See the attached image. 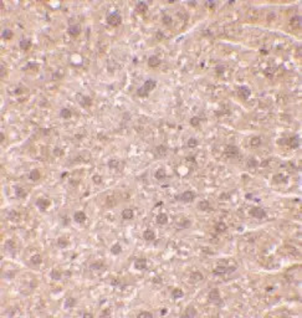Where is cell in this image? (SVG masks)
Wrapping results in <instances>:
<instances>
[{"label": "cell", "instance_id": "bcb514c9", "mask_svg": "<svg viewBox=\"0 0 302 318\" xmlns=\"http://www.w3.org/2000/svg\"><path fill=\"white\" fill-rule=\"evenodd\" d=\"M198 146V139L196 138H189L188 140V147L189 148H195Z\"/></svg>", "mask_w": 302, "mask_h": 318}, {"label": "cell", "instance_id": "6f0895ef", "mask_svg": "<svg viewBox=\"0 0 302 318\" xmlns=\"http://www.w3.org/2000/svg\"><path fill=\"white\" fill-rule=\"evenodd\" d=\"M82 316H83V317H90V318H92V317H93L92 313H83Z\"/></svg>", "mask_w": 302, "mask_h": 318}, {"label": "cell", "instance_id": "8fae6325", "mask_svg": "<svg viewBox=\"0 0 302 318\" xmlns=\"http://www.w3.org/2000/svg\"><path fill=\"white\" fill-rule=\"evenodd\" d=\"M86 219H87V216H86V214L83 211H76L73 214V220L77 224H83L86 221Z\"/></svg>", "mask_w": 302, "mask_h": 318}, {"label": "cell", "instance_id": "d6a6232c", "mask_svg": "<svg viewBox=\"0 0 302 318\" xmlns=\"http://www.w3.org/2000/svg\"><path fill=\"white\" fill-rule=\"evenodd\" d=\"M57 245H59V247L61 249H65L68 246V240L66 237H60V239H57Z\"/></svg>", "mask_w": 302, "mask_h": 318}, {"label": "cell", "instance_id": "60d3db41", "mask_svg": "<svg viewBox=\"0 0 302 318\" xmlns=\"http://www.w3.org/2000/svg\"><path fill=\"white\" fill-rule=\"evenodd\" d=\"M162 21H163V24L164 25H167V26H169V25H172V23H173V19H172V16H169V15H163V17H162Z\"/></svg>", "mask_w": 302, "mask_h": 318}, {"label": "cell", "instance_id": "3957f363", "mask_svg": "<svg viewBox=\"0 0 302 318\" xmlns=\"http://www.w3.org/2000/svg\"><path fill=\"white\" fill-rule=\"evenodd\" d=\"M250 215L255 219H264V218H266V211H265V209H262L260 206H255L250 210Z\"/></svg>", "mask_w": 302, "mask_h": 318}, {"label": "cell", "instance_id": "db71d44e", "mask_svg": "<svg viewBox=\"0 0 302 318\" xmlns=\"http://www.w3.org/2000/svg\"><path fill=\"white\" fill-rule=\"evenodd\" d=\"M156 36H157V40H162V39L164 37V35H163V32H162V31H158Z\"/></svg>", "mask_w": 302, "mask_h": 318}, {"label": "cell", "instance_id": "5b68a950", "mask_svg": "<svg viewBox=\"0 0 302 318\" xmlns=\"http://www.w3.org/2000/svg\"><path fill=\"white\" fill-rule=\"evenodd\" d=\"M236 269L235 267H225V266H218V267L214 269L213 274L216 275V276H223L225 274H231V272H234Z\"/></svg>", "mask_w": 302, "mask_h": 318}, {"label": "cell", "instance_id": "7dc6e473", "mask_svg": "<svg viewBox=\"0 0 302 318\" xmlns=\"http://www.w3.org/2000/svg\"><path fill=\"white\" fill-rule=\"evenodd\" d=\"M137 317H138V318H142V317H147V318H152V317H153V313H151V312H146V311H143V312H139Z\"/></svg>", "mask_w": 302, "mask_h": 318}, {"label": "cell", "instance_id": "52a82bcc", "mask_svg": "<svg viewBox=\"0 0 302 318\" xmlns=\"http://www.w3.org/2000/svg\"><path fill=\"white\" fill-rule=\"evenodd\" d=\"M50 204H51V203H50V200L46 199V198H39V199L36 200V206H37L41 211H46V209L50 206Z\"/></svg>", "mask_w": 302, "mask_h": 318}, {"label": "cell", "instance_id": "5bb4252c", "mask_svg": "<svg viewBox=\"0 0 302 318\" xmlns=\"http://www.w3.org/2000/svg\"><path fill=\"white\" fill-rule=\"evenodd\" d=\"M287 144L290 146L291 148L293 149H296L300 147V137L298 135H293V137H291L290 139H287Z\"/></svg>", "mask_w": 302, "mask_h": 318}, {"label": "cell", "instance_id": "ee69618b", "mask_svg": "<svg viewBox=\"0 0 302 318\" xmlns=\"http://www.w3.org/2000/svg\"><path fill=\"white\" fill-rule=\"evenodd\" d=\"M102 267H103V263L102 262H93V263L90 265V269L91 270H100Z\"/></svg>", "mask_w": 302, "mask_h": 318}, {"label": "cell", "instance_id": "ffe728a7", "mask_svg": "<svg viewBox=\"0 0 302 318\" xmlns=\"http://www.w3.org/2000/svg\"><path fill=\"white\" fill-rule=\"evenodd\" d=\"M203 274L202 272H199V271H194V272H191L190 274V281L191 282H199V281H203Z\"/></svg>", "mask_w": 302, "mask_h": 318}, {"label": "cell", "instance_id": "f546056e", "mask_svg": "<svg viewBox=\"0 0 302 318\" xmlns=\"http://www.w3.org/2000/svg\"><path fill=\"white\" fill-rule=\"evenodd\" d=\"M15 195L17 198L23 199V198L26 196V191H25V189H24V188H21V186H15Z\"/></svg>", "mask_w": 302, "mask_h": 318}, {"label": "cell", "instance_id": "30bf717a", "mask_svg": "<svg viewBox=\"0 0 302 318\" xmlns=\"http://www.w3.org/2000/svg\"><path fill=\"white\" fill-rule=\"evenodd\" d=\"M134 269L138 270V271H144L147 269V260L143 257L137 258V260L134 261Z\"/></svg>", "mask_w": 302, "mask_h": 318}, {"label": "cell", "instance_id": "ba28073f", "mask_svg": "<svg viewBox=\"0 0 302 318\" xmlns=\"http://www.w3.org/2000/svg\"><path fill=\"white\" fill-rule=\"evenodd\" d=\"M77 101L82 107H90L92 105V98L88 96H82V95H77Z\"/></svg>", "mask_w": 302, "mask_h": 318}, {"label": "cell", "instance_id": "83f0119b", "mask_svg": "<svg viewBox=\"0 0 302 318\" xmlns=\"http://www.w3.org/2000/svg\"><path fill=\"white\" fill-rule=\"evenodd\" d=\"M226 229H228L226 224H225V223H223V221H219V223H218V224L215 225V231H216L218 234L225 232V231H226Z\"/></svg>", "mask_w": 302, "mask_h": 318}, {"label": "cell", "instance_id": "6125c7cd", "mask_svg": "<svg viewBox=\"0 0 302 318\" xmlns=\"http://www.w3.org/2000/svg\"><path fill=\"white\" fill-rule=\"evenodd\" d=\"M160 313H162V314H165V313H167V309H162V312H160Z\"/></svg>", "mask_w": 302, "mask_h": 318}, {"label": "cell", "instance_id": "d590c367", "mask_svg": "<svg viewBox=\"0 0 302 318\" xmlns=\"http://www.w3.org/2000/svg\"><path fill=\"white\" fill-rule=\"evenodd\" d=\"M111 252H112L113 255H119L121 252H122V246H121L119 244H114V245H112Z\"/></svg>", "mask_w": 302, "mask_h": 318}, {"label": "cell", "instance_id": "2e32d148", "mask_svg": "<svg viewBox=\"0 0 302 318\" xmlns=\"http://www.w3.org/2000/svg\"><path fill=\"white\" fill-rule=\"evenodd\" d=\"M290 25L293 29H300L301 28V16L300 15H295L291 17L290 20Z\"/></svg>", "mask_w": 302, "mask_h": 318}, {"label": "cell", "instance_id": "484cf974", "mask_svg": "<svg viewBox=\"0 0 302 318\" xmlns=\"http://www.w3.org/2000/svg\"><path fill=\"white\" fill-rule=\"evenodd\" d=\"M71 116H72V112H71V109H68V108H62L60 111V117L63 119L71 118Z\"/></svg>", "mask_w": 302, "mask_h": 318}, {"label": "cell", "instance_id": "ab89813d", "mask_svg": "<svg viewBox=\"0 0 302 318\" xmlns=\"http://www.w3.org/2000/svg\"><path fill=\"white\" fill-rule=\"evenodd\" d=\"M5 249L8 251H10V252H14V249H15L14 241H12V240H8V241L5 242Z\"/></svg>", "mask_w": 302, "mask_h": 318}, {"label": "cell", "instance_id": "ac0fdd59", "mask_svg": "<svg viewBox=\"0 0 302 318\" xmlns=\"http://www.w3.org/2000/svg\"><path fill=\"white\" fill-rule=\"evenodd\" d=\"M198 209L202 211H210L211 210V205L208 200H202L200 203L198 204Z\"/></svg>", "mask_w": 302, "mask_h": 318}, {"label": "cell", "instance_id": "c3c4849f", "mask_svg": "<svg viewBox=\"0 0 302 318\" xmlns=\"http://www.w3.org/2000/svg\"><path fill=\"white\" fill-rule=\"evenodd\" d=\"M92 180H93V183L95 184H101L102 183V177L98 174H95L93 177H92Z\"/></svg>", "mask_w": 302, "mask_h": 318}, {"label": "cell", "instance_id": "4316f807", "mask_svg": "<svg viewBox=\"0 0 302 318\" xmlns=\"http://www.w3.org/2000/svg\"><path fill=\"white\" fill-rule=\"evenodd\" d=\"M40 178H41V174H40V172H39L37 169L31 170L30 174H29V179H30V180H33V181H37Z\"/></svg>", "mask_w": 302, "mask_h": 318}, {"label": "cell", "instance_id": "94428289", "mask_svg": "<svg viewBox=\"0 0 302 318\" xmlns=\"http://www.w3.org/2000/svg\"><path fill=\"white\" fill-rule=\"evenodd\" d=\"M0 137H1V142H4V138H5V137H4V133L0 134Z\"/></svg>", "mask_w": 302, "mask_h": 318}, {"label": "cell", "instance_id": "1f68e13d", "mask_svg": "<svg viewBox=\"0 0 302 318\" xmlns=\"http://www.w3.org/2000/svg\"><path fill=\"white\" fill-rule=\"evenodd\" d=\"M50 276H51V278H52V280H55V281H59V280H61V272L59 271V270H52L50 272Z\"/></svg>", "mask_w": 302, "mask_h": 318}, {"label": "cell", "instance_id": "8992f818", "mask_svg": "<svg viewBox=\"0 0 302 318\" xmlns=\"http://www.w3.org/2000/svg\"><path fill=\"white\" fill-rule=\"evenodd\" d=\"M225 155L228 158H235L239 155V149H237L236 146H233V144H229L226 146L225 148Z\"/></svg>", "mask_w": 302, "mask_h": 318}, {"label": "cell", "instance_id": "f5cc1de1", "mask_svg": "<svg viewBox=\"0 0 302 318\" xmlns=\"http://www.w3.org/2000/svg\"><path fill=\"white\" fill-rule=\"evenodd\" d=\"M30 67H31V68H35V70H37V67H39V66H37V63H28V66L25 67V70H28V68H30Z\"/></svg>", "mask_w": 302, "mask_h": 318}, {"label": "cell", "instance_id": "7402d4cb", "mask_svg": "<svg viewBox=\"0 0 302 318\" xmlns=\"http://www.w3.org/2000/svg\"><path fill=\"white\" fill-rule=\"evenodd\" d=\"M134 218V211L132 209H124L122 211V219L123 220H132Z\"/></svg>", "mask_w": 302, "mask_h": 318}, {"label": "cell", "instance_id": "603a6c76", "mask_svg": "<svg viewBox=\"0 0 302 318\" xmlns=\"http://www.w3.org/2000/svg\"><path fill=\"white\" fill-rule=\"evenodd\" d=\"M148 10V5L144 1H139L137 5H136V11L139 12V14H144V12Z\"/></svg>", "mask_w": 302, "mask_h": 318}, {"label": "cell", "instance_id": "680465c9", "mask_svg": "<svg viewBox=\"0 0 302 318\" xmlns=\"http://www.w3.org/2000/svg\"><path fill=\"white\" fill-rule=\"evenodd\" d=\"M111 283H112V285H118V283H119V281H117V280H114V281H112Z\"/></svg>", "mask_w": 302, "mask_h": 318}, {"label": "cell", "instance_id": "b9f144b4", "mask_svg": "<svg viewBox=\"0 0 302 318\" xmlns=\"http://www.w3.org/2000/svg\"><path fill=\"white\" fill-rule=\"evenodd\" d=\"M200 122H202V119L199 118V117H196V116H194V117H191L190 118V124L193 127H198L199 124H200Z\"/></svg>", "mask_w": 302, "mask_h": 318}, {"label": "cell", "instance_id": "7a4b0ae2", "mask_svg": "<svg viewBox=\"0 0 302 318\" xmlns=\"http://www.w3.org/2000/svg\"><path fill=\"white\" fill-rule=\"evenodd\" d=\"M208 298H209V302L216 304V306H221L223 304V300L220 297V292H219V290H216V288H213L209 292Z\"/></svg>", "mask_w": 302, "mask_h": 318}, {"label": "cell", "instance_id": "277c9868", "mask_svg": "<svg viewBox=\"0 0 302 318\" xmlns=\"http://www.w3.org/2000/svg\"><path fill=\"white\" fill-rule=\"evenodd\" d=\"M195 193L194 191H191V190H187V191H184L180 196H178V200H180V202L183 203H191L193 200L195 199Z\"/></svg>", "mask_w": 302, "mask_h": 318}, {"label": "cell", "instance_id": "836d02e7", "mask_svg": "<svg viewBox=\"0 0 302 318\" xmlns=\"http://www.w3.org/2000/svg\"><path fill=\"white\" fill-rule=\"evenodd\" d=\"M76 304V300L73 297H67L65 301V308H72Z\"/></svg>", "mask_w": 302, "mask_h": 318}, {"label": "cell", "instance_id": "cb8c5ba5", "mask_svg": "<svg viewBox=\"0 0 302 318\" xmlns=\"http://www.w3.org/2000/svg\"><path fill=\"white\" fill-rule=\"evenodd\" d=\"M184 317H188V318H194L198 316V312H196V309L194 307H188L187 309H185V312L183 314Z\"/></svg>", "mask_w": 302, "mask_h": 318}, {"label": "cell", "instance_id": "9c48e42d", "mask_svg": "<svg viewBox=\"0 0 302 318\" xmlns=\"http://www.w3.org/2000/svg\"><path fill=\"white\" fill-rule=\"evenodd\" d=\"M237 93H239V97L242 100H247L250 95H251V90H250L247 86H240L239 90H237Z\"/></svg>", "mask_w": 302, "mask_h": 318}, {"label": "cell", "instance_id": "6da1fadb", "mask_svg": "<svg viewBox=\"0 0 302 318\" xmlns=\"http://www.w3.org/2000/svg\"><path fill=\"white\" fill-rule=\"evenodd\" d=\"M107 24L111 25V26H118L122 23V16L119 15V12L114 11V12H111V14L107 15Z\"/></svg>", "mask_w": 302, "mask_h": 318}, {"label": "cell", "instance_id": "9f6ffc18", "mask_svg": "<svg viewBox=\"0 0 302 318\" xmlns=\"http://www.w3.org/2000/svg\"><path fill=\"white\" fill-rule=\"evenodd\" d=\"M101 316H110V311L106 309L105 312H102V313H101Z\"/></svg>", "mask_w": 302, "mask_h": 318}, {"label": "cell", "instance_id": "681fc988", "mask_svg": "<svg viewBox=\"0 0 302 318\" xmlns=\"http://www.w3.org/2000/svg\"><path fill=\"white\" fill-rule=\"evenodd\" d=\"M215 70H216L218 75H221V73H224V71H225V66H224V65H218L215 67Z\"/></svg>", "mask_w": 302, "mask_h": 318}, {"label": "cell", "instance_id": "9a60e30c", "mask_svg": "<svg viewBox=\"0 0 302 318\" xmlns=\"http://www.w3.org/2000/svg\"><path fill=\"white\" fill-rule=\"evenodd\" d=\"M31 45H33V42H31L30 39H23V40H20V42H19V46H20V49L24 51H28L31 47Z\"/></svg>", "mask_w": 302, "mask_h": 318}, {"label": "cell", "instance_id": "f907efd6", "mask_svg": "<svg viewBox=\"0 0 302 318\" xmlns=\"http://www.w3.org/2000/svg\"><path fill=\"white\" fill-rule=\"evenodd\" d=\"M54 154L55 155H57V157H60V155H63V149H61V148H55L54 149Z\"/></svg>", "mask_w": 302, "mask_h": 318}, {"label": "cell", "instance_id": "e0dca14e", "mask_svg": "<svg viewBox=\"0 0 302 318\" xmlns=\"http://www.w3.org/2000/svg\"><path fill=\"white\" fill-rule=\"evenodd\" d=\"M160 65V58L156 55H153V56H149L148 58V66L149 67H157Z\"/></svg>", "mask_w": 302, "mask_h": 318}, {"label": "cell", "instance_id": "74e56055", "mask_svg": "<svg viewBox=\"0 0 302 318\" xmlns=\"http://www.w3.org/2000/svg\"><path fill=\"white\" fill-rule=\"evenodd\" d=\"M108 167H110V169H118L119 160L118 159H110V162H108Z\"/></svg>", "mask_w": 302, "mask_h": 318}, {"label": "cell", "instance_id": "f35d334b", "mask_svg": "<svg viewBox=\"0 0 302 318\" xmlns=\"http://www.w3.org/2000/svg\"><path fill=\"white\" fill-rule=\"evenodd\" d=\"M274 183H286V178L284 177V175L282 174H276V175H274Z\"/></svg>", "mask_w": 302, "mask_h": 318}, {"label": "cell", "instance_id": "44dd1931", "mask_svg": "<svg viewBox=\"0 0 302 318\" xmlns=\"http://www.w3.org/2000/svg\"><path fill=\"white\" fill-rule=\"evenodd\" d=\"M156 221H157L158 225H165L167 223H168V215H167L165 212H160V214H158Z\"/></svg>", "mask_w": 302, "mask_h": 318}, {"label": "cell", "instance_id": "816d5d0a", "mask_svg": "<svg viewBox=\"0 0 302 318\" xmlns=\"http://www.w3.org/2000/svg\"><path fill=\"white\" fill-rule=\"evenodd\" d=\"M247 165L249 167H253V168H256V167H258V162H256L254 158H251V159H249Z\"/></svg>", "mask_w": 302, "mask_h": 318}, {"label": "cell", "instance_id": "f6af8a7d", "mask_svg": "<svg viewBox=\"0 0 302 318\" xmlns=\"http://www.w3.org/2000/svg\"><path fill=\"white\" fill-rule=\"evenodd\" d=\"M137 95H138L139 97H147V96H148L149 93L147 92V91L143 88V86H142V87H139V88L137 90Z\"/></svg>", "mask_w": 302, "mask_h": 318}, {"label": "cell", "instance_id": "8d00e7d4", "mask_svg": "<svg viewBox=\"0 0 302 318\" xmlns=\"http://www.w3.org/2000/svg\"><path fill=\"white\" fill-rule=\"evenodd\" d=\"M30 261H31V263H34V265H40V263L42 262V257H41V255L36 254V255H34V256H31Z\"/></svg>", "mask_w": 302, "mask_h": 318}, {"label": "cell", "instance_id": "e575fe53", "mask_svg": "<svg viewBox=\"0 0 302 318\" xmlns=\"http://www.w3.org/2000/svg\"><path fill=\"white\" fill-rule=\"evenodd\" d=\"M12 31L11 30H9V29H5V30H3V32H1V37L4 39V40H10V39L12 37Z\"/></svg>", "mask_w": 302, "mask_h": 318}, {"label": "cell", "instance_id": "91938a15", "mask_svg": "<svg viewBox=\"0 0 302 318\" xmlns=\"http://www.w3.org/2000/svg\"><path fill=\"white\" fill-rule=\"evenodd\" d=\"M207 5H208V6H211V8H213V6H214L215 4H214V3H207Z\"/></svg>", "mask_w": 302, "mask_h": 318}, {"label": "cell", "instance_id": "11a10c76", "mask_svg": "<svg viewBox=\"0 0 302 318\" xmlns=\"http://www.w3.org/2000/svg\"><path fill=\"white\" fill-rule=\"evenodd\" d=\"M5 72H6V71H5V66H4V65H1V75H0V76H1V79L5 76Z\"/></svg>", "mask_w": 302, "mask_h": 318}, {"label": "cell", "instance_id": "d6986e66", "mask_svg": "<svg viewBox=\"0 0 302 318\" xmlns=\"http://www.w3.org/2000/svg\"><path fill=\"white\" fill-rule=\"evenodd\" d=\"M143 239L146 240V241H154V239H156V234H154L153 230L147 229L143 232Z\"/></svg>", "mask_w": 302, "mask_h": 318}, {"label": "cell", "instance_id": "f1b7e54d", "mask_svg": "<svg viewBox=\"0 0 302 318\" xmlns=\"http://www.w3.org/2000/svg\"><path fill=\"white\" fill-rule=\"evenodd\" d=\"M183 296H184V292L180 288H174L172 291V297L174 298V300H179V298H182Z\"/></svg>", "mask_w": 302, "mask_h": 318}, {"label": "cell", "instance_id": "4dcf8cb0", "mask_svg": "<svg viewBox=\"0 0 302 318\" xmlns=\"http://www.w3.org/2000/svg\"><path fill=\"white\" fill-rule=\"evenodd\" d=\"M154 177H156V179H158V180H162V179L167 178V173H165V170L163 169V168H159V169L156 172V174H154Z\"/></svg>", "mask_w": 302, "mask_h": 318}, {"label": "cell", "instance_id": "d4e9b609", "mask_svg": "<svg viewBox=\"0 0 302 318\" xmlns=\"http://www.w3.org/2000/svg\"><path fill=\"white\" fill-rule=\"evenodd\" d=\"M167 152H168V149H167V147L163 146V144H160V146H158V147L156 148V154H157V157H163V155L167 154Z\"/></svg>", "mask_w": 302, "mask_h": 318}, {"label": "cell", "instance_id": "4fadbf2b", "mask_svg": "<svg viewBox=\"0 0 302 318\" xmlns=\"http://www.w3.org/2000/svg\"><path fill=\"white\" fill-rule=\"evenodd\" d=\"M157 86V81L156 80H147L144 83H143V88L147 91V92H151V91H153L154 88H156Z\"/></svg>", "mask_w": 302, "mask_h": 318}, {"label": "cell", "instance_id": "7bdbcfd3", "mask_svg": "<svg viewBox=\"0 0 302 318\" xmlns=\"http://www.w3.org/2000/svg\"><path fill=\"white\" fill-rule=\"evenodd\" d=\"M250 144H251L253 147H259L261 144V138L260 137H254L251 138V140H250Z\"/></svg>", "mask_w": 302, "mask_h": 318}, {"label": "cell", "instance_id": "7c38bea8", "mask_svg": "<svg viewBox=\"0 0 302 318\" xmlns=\"http://www.w3.org/2000/svg\"><path fill=\"white\" fill-rule=\"evenodd\" d=\"M67 32H68V35H71V36H77V35H80V32H81V26L80 25H70L68 29H67Z\"/></svg>", "mask_w": 302, "mask_h": 318}]
</instances>
